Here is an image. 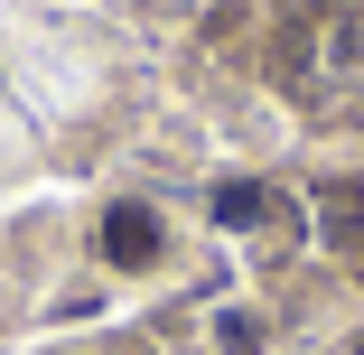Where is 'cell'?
<instances>
[{
  "label": "cell",
  "mask_w": 364,
  "mask_h": 355,
  "mask_svg": "<svg viewBox=\"0 0 364 355\" xmlns=\"http://www.w3.org/2000/svg\"><path fill=\"white\" fill-rule=\"evenodd\" d=\"M215 337H225V355H262V327H252V318H225Z\"/></svg>",
  "instance_id": "5b68a950"
},
{
  "label": "cell",
  "mask_w": 364,
  "mask_h": 355,
  "mask_svg": "<svg viewBox=\"0 0 364 355\" xmlns=\"http://www.w3.org/2000/svg\"><path fill=\"white\" fill-rule=\"evenodd\" d=\"M346 355H364V337H355V346H346Z\"/></svg>",
  "instance_id": "8992f818"
},
{
  "label": "cell",
  "mask_w": 364,
  "mask_h": 355,
  "mask_svg": "<svg viewBox=\"0 0 364 355\" xmlns=\"http://www.w3.org/2000/svg\"><path fill=\"white\" fill-rule=\"evenodd\" d=\"M318 225H327V243L364 271V187H355V178H336V187L318 196Z\"/></svg>",
  "instance_id": "3957f363"
},
{
  "label": "cell",
  "mask_w": 364,
  "mask_h": 355,
  "mask_svg": "<svg viewBox=\"0 0 364 355\" xmlns=\"http://www.w3.org/2000/svg\"><path fill=\"white\" fill-rule=\"evenodd\" d=\"M94 253H103L112 271H150V262L168 253V234H159V216H150V206H112V216H103V234H94Z\"/></svg>",
  "instance_id": "7a4b0ae2"
},
{
  "label": "cell",
  "mask_w": 364,
  "mask_h": 355,
  "mask_svg": "<svg viewBox=\"0 0 364 355\" xmlns=\"http://www.w3.org/2000/svg\"><path fill=\"white\" fill-rule=\"evenodd\" d=\"M205 206H215V225H225V234H252V225L271 216L280 196H271V187H252V178H225V187H215Z\"/></svg>",
  "instance_id": "277c9868"
},
{
  "label": "cell",
  "mask_w": 364,
  "mask_h": 355,
  "mask_svg": "<svg viewBox=\"0 0 364 355\" xmlns=\"http://www.w3.org/2000/svg\"><path fill=\"white\" fill-rule=\"evenodd\" d=\"M364 65V19L355 10H289L280 19V38H271V75L280 85H336V75H355Z\"/></svg>",
  "instance_id": "6da1fadb"
}]
</instances>
